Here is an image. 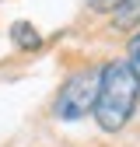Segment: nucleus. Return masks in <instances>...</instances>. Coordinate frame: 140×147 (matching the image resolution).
<instances>
[{"mask_svg":"<svg viewBox=\"0 0 140 147\" xmlns=\"http://www.w3.org/2000/svg\"><path fill=\"white\" fill-rule=\"evenodd\" d=\"M140 98V84L133 77V70L126 60H112L102 67V88H98V102H95V119L105 133H116L130 123L133 109Z\"/></svg>","mask_w":140,"mask_h":147,"instance_id":"f257e3e1","label":"nucleus"},{"mask_svg":"<svg viewBox=\"0 0 140 147\" xmlns=\"http://www.w3.org/2000/svg\"><path fill=\"white\" fill-rule=\"evenodd\" d=\"M98 88H102V70H77L63 81L56 102H52V112L60 119H81L88 112H95L98 102Z\"/></svg>","mask_w":140,"mask_h":147,"instance_id":"f03ea898","label":"nucleus"},{"mask_svg":"<svg viewBox=\"0 0 140 147\" xmlns=\"http://www.w3.org/2000/svg\"><path fill=\"white\" fill-rule=\"evenodd\" d=\"M112 25L116 28H133V25H140V0H122V4L112 11Z\"/></svg>","mask_w":140,"mask_h":147,"instance_id":"7ed1b4c3","label":"nucleus"},{"mask_svg":"<svg viewBox=\"0 0 140 147\" xmlns=\"http://www.w3.org/2000/svg\"><path fill=\"white\" fill-rule=\"evenodd\" d=\"M11 39L21 46V49H39V46H42V35L35 32L28 21H14V25H11Z\"/></svg>","mask_w":140,"mask_h":147,"instance_id":"20e7f679","label":"nucleus"},{"mask_svg":"<svg viewBox=\"0 0 140 147\" xmlns=\"http://www.w3.org/2000/svg\"><path fill=\"white\" fill-rule=\"evenodd\" d=\"M130 70H133V77H137V84H140V32L133 35V39H130Z\"/></svg>","mask_w":140,"mask_h":147,"instance_id":"39448f33","label":"nucleus"},{"mask_svg":"<svg viewBox=\"0 0 140 147\" xmlns=\"http://www.w3.org/2000/svg\"><path fill=\"white\" fill-rule=\"evenodd\" d=\"M122 4V0H88V7H95V11H116Z\"/></svg>","mask_w":140,"mask_h":147,"instance_id":"423d86ee","label":"nucleus"}]
</instances>
